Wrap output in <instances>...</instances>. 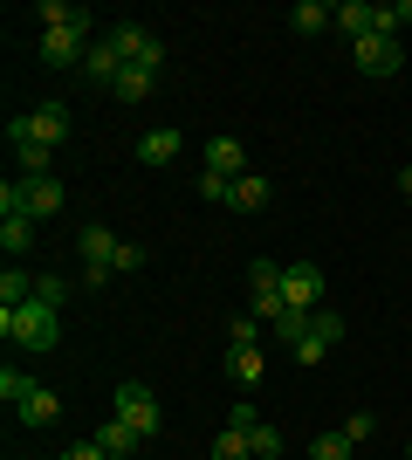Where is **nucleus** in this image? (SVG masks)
Instances as JSON below:
<instances>
[{
	"label": "nucleus",
	"mask_w": 412,
	"mask_h": 460,
	"mask_svg": "<svg viewBox=\"0 0 412 460\" xmlns=\"http://www.w3.org/2000/svg\"><path fill=\"white\" fill-rule=\"evenodd\" d=\"M90 440H97V447H103L110 460H137V447H145V440H137V433H131L124 420H103L97 433H90Z\"/></svg>",
	"instance_id": "nucleus-13"
},
{
	"label": "nucleus",
	"mask_w": 412,
	"mask_h": 460,
	"mask_svg": "<svg viewBox=\"0 0 412 460\" xmlns=\"http://www.w3.org/2000/svg\"><path fill=\"white\" fill-rule=\"evenodd\" d=\"M248 440H255V460H282V433L275 426H248Z\"/></svg>",
	"instance_id": "nucleus-32"
},
{
	"label": "nucleus",
	"mask_w": 412,
	"mask_h": 460,
	"mask_svg": "<svg viewBox=\"0 0 412 460\" xmlns=\"http://www.w3.org/2000/svg\"><path fill=\"white\" fill-rule=\"evenodd\" d=\"M248 309H255L268 330L289 316V303H282V261H268V254H261V261H248Z\"/></svg>",
	"instance_id": "nucleus-4"
},
{
	"label": "nucleus",
	"mask_w": 412,
	"mask_h": 460,
	"mask_svg": "<svg viewBox=\"0 0 412 460\" xmlns=\"http://www.w3.org/2000/svg\"><path fill=\"white\" fill-rule=\"evenodd\" d=\"M35 303L62 309V303H69V282H62V275H35Z\"/></svg>",
	"instance_id": "nucleus-31"
},
{
	"label": "nucleus",
	"mask_w": 412,
	"mask_h": 460,
	"mask_svg": "<svg viewBox=\"0 0 412 460\" xmlns=\"http://www.w3.org/2000/svg\"><path fill=\"white\" fill-rule=\"evenodd\" d=\"M199 199H214V207H227V192H234V179H220V172H199Z\"/></svg>",
	"instance_id": "nucleus-33"
},
{
	"label": "nucleus",
	"mask_w": 412,
	"mask_h": 460,
	"mask_svg": "<svg viewBox=\"0 0 412 460\" xmlns=\"http://www.w3.org/2000/svg\"><path fill=\"white\" fill-rule=\"evenodd\" d=\"M337 28H344L351 41H364L378 28V7H372V0H337Z\"/></svg>",
	"instance_id": "nucleus-17"
},
{
	"label": "nucleus",
	"mask_w": 412,
	"mask_h": 460,
	"mask_svg": "<svg viewBox=\"0 0 412 460\" xmlns=\"http://www.w3.org/2000/svg\"><path fill=\"white\" fill-rule=\"evenodd\" d=\"M310 460H351V440H344V426H337V433H316V440H310Z\"/></svg>",
	"instance_id": "nucleus-30"
},
{
	"label": "nucleus",
	"mask_w": 412,
	"mask_h": 460,
	"mask_svg": "<svg viewBox=\"0 0 412 460\" xmlns=\"http://www.w3.org/2000/svg\"><path fill=\"white\" fill-rule=\"evenodd\" d=\"M35 21H41V35H48V28H83V35H90V7H62V0H41L35 7Z\"/></svg>",
	"instance_id": "nucleus-19"
},
{
	"label": "nucleus",
	"mask_w": 412,
	"mask_h": 460,
	"mask_svg": "<svg viewBox=\"0 0 412 460\" xmlns=\"http://www.w3.org/2000/svg\"><path fill=\"white\" fill-rule=\"evenodd\" d=\"M0 337H7L14 350H56L62 344V309H48V303L0 309Z\"/></svg>",
	"instance_id": "nucleus-1"
},
{
	"label": "nucleus",
	"mask_w": 412,
	"mask_h": 460,
	"mask_svg": "<svg viewBox=\"0 0 412 460\" xmlns=\"http://www.w3.org/2000/svg\"><path fill=\"white\" fill-rule=\"evenodd\" d=\"M21 213H28V179H7V186H0V220H21ZM28 220H35V213H28Z\"/></svg>",
	"instance_id": "nucleus-29"
},
{
	"label": "nucleus",
	"mask_w": 412,
	"mask_h": 460,
	"mask_svg": "<svg viewBox=\"0 0 412 460\" xmlns=\"http://www.w3.org/2000/svg\"><path fill=\"white\" fill-rule=\"evenodd\" d=\"M0 248H7V261L28 254V248H35V220H28V213H21V220H0Z\"/></svg>",
	"instance_id": "nucleus-26"
},
{
	"label": "nucleus",
	"mask_w": 412,
	"mask_h": 460,
	"mask_svg": "<svg viewBox=\"0 0 412 460\" xmlns=\"http://www.w3.org/2000/svg\"><path fill=\"white\" fill-rule=\"evenodd\" d=\"M152 69H124V76L118 83H110V96H118V103H145V96H152Z\"/></svg>",
	"instance_id": "nucleus-27"
},
{
	"label": "nucleus",
	"mask_w": 412,
	"mask_h": 460,
	"mask_svg": "<svg viewBox=\"0 0 412 460\" xmlns=\"http://www.w3.org/2000/svg\"><path fill=\"white\" fill-rule=\"evenodd\" d=\"M261 330H268V323H261L255 309H234V323H227V344H234V350H255V344H261Z\"/></svg>",
	"instance_id": "nucleus-24"
},
{
	"label": "nucleus",
	"mask_w": 412,
	"mask_h": 460,
	"mask_svg": "<svg viewBox=\"0 0 412 460\" xmlns=\"http://www.w3.org/2000/svg\"><path fill=\"white\" fill-rule=\"evenodd\" d=\"M62 199H69V186H62L56 172H48V179H28V213H35V220L62 213Z\"/></svg>",
	"instance_id": "nucleus-14"
},
{
	"label": "nucleus",
	"mask_w": 412,
	"mask_h": 460,
	"mask_svg": "<svg viewBox=\"0 0 412 460\" xmlns=\"http://www.w3.org/2000/svg\"><path fill=\"white\" fill-rule=\"evenodd\" d=\"M206 172L248 179V152H241V137H206Z\"/></svg>",
	"instance_id": "nucleus-12"
},
{
	"label": "nucleus",
	"mask_w": 412,
	"mask_h": 460,
	"mask_svg": "<svg viewBox=\"0 0 412 460\" xmlns=\"http://www.w3.org/2000/svg\"><path fill=\"white\" fill-rule=\"evenodd\" d=\"M14 303H35V275L7 261V275H0V309H14Z\"/></svg>",
	"instance_id": "nucleus-22"
},
{
	"label": "nucleus",
	"mask_w": 412,
	"mask_h": 460,
	"mask_svg": "<svg viewBox=\"0 0 412 460\" xmlns=\"http://www.w3.org/2000/svg\"><path fill=\"white\" fill-rule=\"evenodd\" d=\"M372 433H378V412H351V420H344V440L351 447H364Z\"/></svg>",
	"instance_id": "nucleus-34"
},
{
	"label": "nucleus",
	"mask_w": 412,
	"mask_h": 460,
	"mask_svg": "<svg viewBox=\"0 0 412 460\" xmlns=\"http://www.w3.org/2000/svg\"><path fill=\"white\" fill-rule=\"evenodd\" d=\"M330 21H337L330 0H295V7H289V28H295V35H323Z\"/></svg>",
	"instance_id": "nucleus-16"
},
{
	"label": "nucleus",
	"mask_w": 412,
	"mask_h": 460,
	"mask_svg": "<svg viewBox=\"0 0 412 460\" xmlns=\"http://www.w3.org/2000/svg\"><path fill=\"white\" fill-rule=\"evenodd\" d=\"M62 420V399L48 392V385H35V399L21 405V426H56Z\"/></svg>",
	"instance_id": "nucleus-21"
},
{
	"label": "nucleus",
	"mask_w": 412,
	"mask_h": 460,
	"mask_svg": "<svg viewBox=\"0 0 412 460\" xmlns=\"http://www.w3.org/2000/svg\"><path fill=\"white\" fill-rule=\"evenodd\" d=\"M35 56L48 62V69H76V76H83V56H90V35H83V28H48Z\"/></svg>",
	"instance_id": "nucleus-9"
},
{
	"label": "nucleus",
	"mask_w": 412,
	"mask_h": 460,
	"mask_svg": "<svg viewBox=\"0 0 412 460\" xmlns=\"http://www.w3.org/2000/svg\"><path fill=\"white\" fill-rule=\"evenodd\" d=\"M282 303L302 309V316L323 309V269H316V261H289V269H282Z\"/></svg>",
	"instance_id": "nucleus-8"
},
{
	"label": "nucleus",
	"mask_w": 412,
	"mask_h": 460,
	"mask_svg": "<svg viewBox=\"0 0 412 460\" xmlns=\"http://www.w3.org/2000/svg\"><path fill=\"white\" fill-rule=\"evenodd\" d=\"M14 165H21V179H48L56 172V152L48 145H14Z\"/></svg>",
	"instance_id": "nucleus-23"
},
{
	"label": "nucleus",
	"mask_w": 412,
	"mask_h": 460,
	"mask_svg": "<svg viewBox=\"0 0 412 460\" xmlns=\"http://www.w3.org/2000/svg\"><path fill=\"white\" fill-rule=\"evenodd\" d=\"M110 269H118V275H137V269H145V248H137V241H124V248H118V261H110Z\"/></svg>",
	"instance_id": "nucleus-35"
},
{
	"label": "nucleus",
	"mask_w": 412,
	"mask_h": 460,
	"mask_svg": "<svg viewBox=\"0 0 412 460\" xmlns=\"http://www.w3.org/2000/svg\"><path fill=\"white\" fill-rule=\"evenodd\" d=\"M227 378H234L241 392H255V385L268 378V358H261V350H227Z\"/></svg>",
	"instance_id": "nucleus-20"
},
{
	"label": "nucleus",
	"mask_w": 412,
	"mask_h": 460,
	"mask_svg": "<svg viewBox=\"0 0 412 460\" xmlns=\"http://www.w3.org/2000/svg\"><path fill=\"white\" fill-rule=\"evenodd\" d=\"M7 145H48V152H62L69 145V103H41L28 117H7Z\"/></svg>",
	"instance_id": "nucleus-2"
},
{
	"label": "nucleus",
	"mask_w": 412,
	"mask_h": 460,
	"mask_svg": "<svg viewBox=\"0 0 412 460\" xmlns=\"http://www.w3.org/2000/svg\"><path fill=\"white\" fill-rule=\"evenodd\" d=\"M406 21H412V0H399V28H406Z\"/></svg>",
	"instance_id": "nucleus-38"
},
{
	"label": "nucleus",
	"mask_w": 412,
	"mask_h": 460,
	"mask_svg": "<svg viewBox=\"0 0 412 460\" xmlns=\"http://www.w3.org/2000/svg\"><path fill=\"white\" fill-rule=\"evenodd\" d=\"M206 460H255V440H248V426H227V433L214 440V454H206Z\"/></svg>",
	"instance_id": "nucleus-25"
},
{
	"label": "nucleus",
	"mask_w": 412,
	"mask_h": 460,
	"mask_svg": "<svg viewBox=\"0 0 412 460\" xmlns=\"http://www.w3.org/2000/svg\"><path fill=\"white\" fill-rule=\"evenodd\" d=\"M337 344H344V316H337V309L323 303V309L310 316V337H302V344H295L289 358H295V365H323V358H330Z\"/></svg>",
	"instance_id": "nucleus-6"
},
{
	"label": "nucleus",
	"mask_w": 412,
	"mask_h": 460,
	"mask_svg": "<svg viewBox=\"0 0 412 460\" xmlns=\"http://www.w3.org/2000/svg\"><path fill=\"white\" fill-rule=\"evenodd\" d=\"M179 152H186V137H179V124H158V131L137 137V165H179Z\"/></svg>",
	"instance_id": "nucleus-10"
},
{
	"label": "nucleus",
	"mask_w": 412,
	"mask_h": 460,
	"mask_svg": "<svg viewBox=\"0 0 412 460\" xmlns=\"http://www.w3.org/2000/svg\"><path fill=\"white\" fill-rule=\"evenodd\" d=\"M118 248H124V241H118L110 227H97V220H90V227L76 234V254H83V269H110V261H118ZM110 275H118V269H110Z\"/></svg>",
	"instance_id": "nucleus-11"
},
{
	"label": "nucleus",
	"mask_w": 412,
	"mask_h": 460,
	"mask_svg": "<svg viewBox=\"0 0 412 460\" xmlns=\"http://www.w3.org/2000/svg\"><path fill=\"white\" fill-rule=\"evenodd\" d=\"M268 199H275V186H268V179H261V172L234 179V192H227V207H234V213H261V207H268Z\"/></svg>",
	"instance_id": "nucleus-15"
},
{
	"label": "nucleus",
	"mask_w": 412,
	"mask_h": 460,
	"mask_svg": "<svg viewBox=\"0 0 412 460\" xmlns=\"http://www.w3.org/2000/svg\"><path fill=\"white\" fill-rule=\"evenodd\" d=\"M0 399H7V405H14V412H21V405L35 399V378H28V371H21V365H7V371H0Z\"/></svg>",
	"instance_id": "nucleus-28"
},
{
	"label": "nucleus",
	"mask_w": 412,
	"mask_h": 460,
	"mask_svg": "<svg viewBox=\"0 0 412 460\" xmlns=\"http://www.w3.org/2000/svg\"><path fill=\"white\" fill-rule=\"evenodd\" d=\"M62 460H110V454H103L97 440H83V447H69V454H62Z\"/></svg>",
	"instance_id": "nucleus-36"
},
{
	"label": "nucleus",
	"mask_w": 412,
	"mask_h": 460,
	"mask_svg": "<svg viewBox=\"0 0 412 460\" xmlns=\"http://www.w3.org/2000/svg\"><path fill=\"white\" fill-rule=\"evenodd\" d=\"M399 192H406V199H412V165H399Z\"/></svg>",
	"instance_id": "nucleus-37"
},
{
	"label": "nucleus",
	"mask_w": 412,
	"mask_h": 460,
	"mask_svg": "<svg viewBox=\"0 0 412 460\" xmlns=\"http://www.w3.org/2000/svg\"><path fill=\"white\" fill-rule=\"evenodd\" d=\"M83 76H90V83H103V90H110V83L124 76L118 49H110V41H90V56H83Z\"/></svg>",
	"instance_id": "nucleus-18"
},
{
	"label": "nucleus",
	"mask_w": 412,
	"mask_h": 460,
	"mask_svg": "<svg viewBox=\"0 0 412 460\" xmlns=\"http://www.w3.org/2000/svg\"><path fill=\"white\" fill-rule=\"evenodd\" d=\"M351 62L364 69V76H399V69H406V41L364 35V41H351Z\"/></svg>",
	"instance_id": "nucleus-7"
},
{
	"label": "nucleus",
	"mask_w": 412,
	"mask_h": 460,
	"mask_svg": "<svg viewBox=\"0 0 412 460\" xmlns=\"http://www.w3.org/2000/svg\"><path fill=\"white\" fill-rule=\"evenodd\" d=\"M103 41L118 49V62H124V69H152V76L165 69V41H158L152 28H137V21H118V28H110Z\"/></svg>",
	"instance_id": "nucleus-3"
},
{
	"label": "nucleus",
	"mask_w": 412,
	"mask_h": 460,
	"mask_svg": "<svg viewBox=\"0 0 412 460\" xmlns=\"http://www.w3.org/2000/svg\"><path fill=\"white\" fill-rule=\"evenodd\" d=\"M118 420L131 426L137 440H158V426H165V412H158L152 385H137V378H124V385H118Z\"/></svg>",
	"instance_id": "nucleus-5"
}]
</instances>
